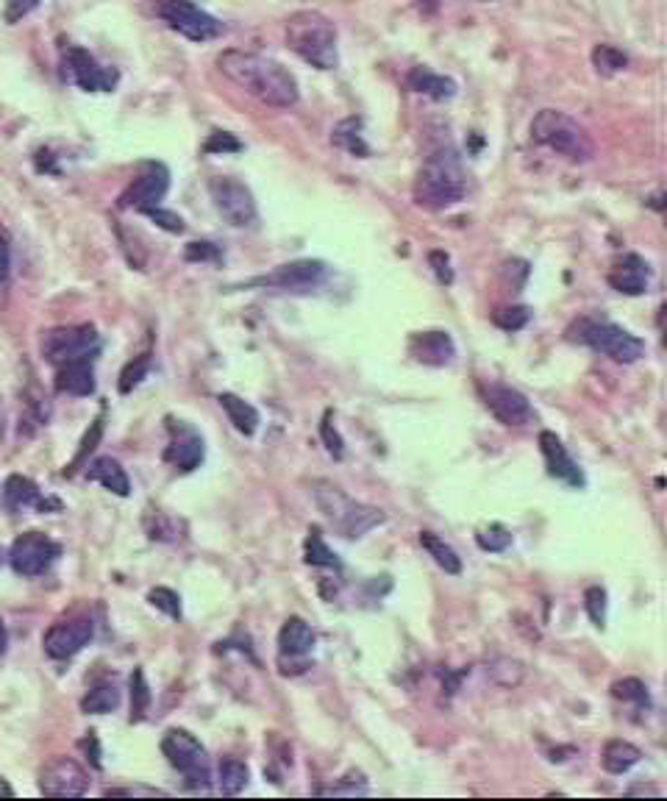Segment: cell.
Listing matches in <instances>:
<instances>
[{"mask_svg": "<svg viewBox=\"0 0 667 801\" xmlns=\"http://www.w3.org/2000/svg\"><path fill=\"white\" fill-rule=\"evenodd\" d=\"M217 67L251 98L273 109H290L301 98L295 76L276 59L251 51H226L217 56Z\"/></svg>", "mask_w": 667, "mask_h": 801, "instance_id": "1", "label": "cell"}, {"mask_svg": "<svg viewBox=\"0 0 667 801\" xmlns=\"http://www.w3.org/2000/svg\"><path fill=\"white\" fill-rule=\"evenodd\" d=\"M467 195V173L462 165V156L442 145L426 156L415 181V201L423 209L440 212L448 206L459 204Z\"/></svg>", "mask_w": 667, "mask_h": 801, "instance_id": "2", "label": "cell"}, {"mask_svg": "<svg viewBox=\"0 0 667 801\" xmlns=\"http://www.w3.org/2000/svg\"><path fill=\"white\" fill-rule=\"evenodd\" d=\"M287 45L301 56L303 62L312 64L317 70H334L340 64L337 51V26L326 14L303 9L287 20Z\"/></svg>", "mask_w": 667, "mask_h": 801, "instance_id": "3", "label": "cell"}, {"mask_svg": "<svg viewBox=\"0 0 667 801\" xmlns=\"http://www.w3.org/2000/svg\"><path fill=\"white\" fill-rule=\"evenodd\" d=\"M531 140L540 142L542 148L554 151L556 156H565L570 162H587L592 159V140L587 128L559 109H542L531 120Z\"/></svg>", "mask_w": 667, "mask_h": 801, "instance_id": "4", "label": "cell"}, {"mask_svg": "<svg viewBox=\"0 0 667 801\" xmlns=\"http://www.w3.org/2000/svg\"><path fill=\"white\" fill-rule=\"evenodd\" d=\"M315 501L320 512L326 515L328 521L334 523V529L348 537V540H359L365 537L370 529H376L384 523V512L376 507H365L359 501H353L342 493L340 487L328 482H315Z\"/></svg>", "mask_w": 667, "mask_h": 801, "instance_id": "5", "label": "cell"}, {"mask_svg": "<svg viewBox=\"0 0 667 801\" xmlns=\"http://www.w3.org/2000/svg\"><path fill=\"white\" fill-rule=\"evenodd\" d=\"M570 340L590 345L592 351L609 356L615 362H623V365H631L645 356V343L640 337L609 323V320H579L570 329Z\"/></svg>", "mask_w": 667, "mask_h": 801, "instance_id": "6", "label": "cell"}, {"mask_svg": "<svg viewBox=\"0 0 667 801\" xmlns=\"http://www.w3.org/2000/svg\"><path fill=\"white\" fill-rule=\"evenodd\" d=\"M162 754L167 757V763L184 774L189 788H209L212 785L206 749L195 735H189L187 729H170L162 738Z\"/></svg>", "mask_w": 667, "mask_h": 801, "instance_id": "7", "label": "cell"}, {"mask_svg": "<svg viewBox=\"0 0 667 801\" xmlns=\"http://www.w3.org/2000/svg\"><path fill=\"white\" fill-rule=\"evenodd\" d=\"M156 14L173 31L192 42H209L223 34V23L198 9L192 0H156Z\"/></svg>", "mask_w": 667, "mask_h": 801, "instance_id": "8", "label": "cell"}, {"mask_svg": "<svg viewBox=\"0 0 667 801\" xmlns=\"http://www.w3.org/2000/svg\"><path fill=\"white\" fill-rule=\"evenodd\" d=\"M209 192L217 206V212L223 215L228 226L234 229H253L259 223V209L253 201V192L237 181V178H212L209 181Z\"/></svg>", "mask_w": 667, "mask_h": 801, "instance_id": "9", "label": "cell"}, {"mask_svg": "<svg viewBox=\"0 0 667 801\" xmlns=\"http://www.w3.org/2000/svg\"><path fill=\"white\" fill-rule=\"evenodd\" d=\"M98 331L92 326H62V329H51L42 337V356L62 368L67 362H76L84 356L98 354Z\"/></svg>", "mask_w": 667, "mask_h": 801, "instance_id": "10", "label": "cell"}, {"mask_svg": "<svg viewBox=\"0 0 667 801\" xmlns=\"http://www.w3.org/2000/svg\"><path fill=\"white\" fill-rule=\"evenodd\" d=\"M62 546L51 540L45 532H26L14 540L12 551H9V562L20 576H42L51 568L53 562L59 560Z\"/></svg>", "mask_w": 667, "mask_h": 801, "instance_id": "11", "label": "cell"}, {"mask_svg": "<svg viewBox=\"0 0 667 801\" xmlns=\"http://www.w3.org/2000/svg\"><path fill=\"white\" fill-rule=\"evenodd\" d=\"M39 790L51 799H81L89 790L87 768L73 757H56L42 768Z\"/></svg>", "mask_w": 667, "mask_h": 801, "instance_id": "12", "label": "cell"}, {"mask_svg": "<svg viewBox=\"0 0 667 801\" xmlns=\"http://www.w3.org/2000/svg\"><path fill=\"white\" fill-rule=\"evenodd\" d=\"M170 190V173L164 165H145L131 187L120 195V209H134V212H148L153 206L162 204V198Z\"/></svg>", "mask_w": 667, "mask_h": 801, "instance_id": "13", "label": "cell"}, {"mask_svg": "<svg viewBox=\"0 0 667 801\" xmlns=\"http://www.w3.org/2000/svg\"><path fill=\"white\" fill-rule=\"evenodd\" d=\"M323 279H326V265L323 262L301 259V262L276 267L270 276L253 279L251 287H278V290H290V293H309Z\"/></svg>", "mask_w": 667, "mask_h": 801, "instance_id": "14", "label": "cell"}, {"mask_svg": "<svg viewBox=\"0 0 667 801\" xmlns=\"http://www.w3.org/2000/svg\"><path fill=\"white\" fill-rule=\"evenodd\" d=\"M92 632H95L92 618L81 615V618H73V621L51 626L45 640H42V646H45V654L51 660H70V657H76L78 651L92 640Z\"/></svg>", "mask_w": 667, "mask_h": 801, "instance_id": "15", "label": "cell"}, {"mask_svg": "<svg viewBox=\"0 0 667 801\" xmlns=\"http://www.w3.org/2000/svg\"><path fill=\"white\" fill-rule=\"evenodd\" d=\"M484 401H487V409L504 426H526V423L534 420V409H531L529 398L520 393V390H515V387L490 384L484 390Z\"/></svg>", "mask_w": 667, "mask_h": 801, "instance_id": "16", "label": "cell"}, {"mask_svg": "<svg viewBox=\"0 0 667 801\" xmlns=\"http://www.w3.org/2000/svg\"><path fill=\"white\" fill-rule=\"evenodd\" d=\"M170 434H173V440H170L167 451H164V459L170 465H176V471L181 473L195 471L203 462V454H206L201 434L195 432L192 426H187V423H181V420L170 423Z\"/></svg>", "mask_w": 667, "mask_h": 801, "instance_id": "17", "label": "cell"}, {"mask_svg": "<svg viewBox=\"0 0 667 801\" xmlns=\"http://www.w3.org/2000/svg\"><path fill=\"white\" fill-rule=\"evenodd\" d=\"M64 62L73 73V81L87 92H112L117 84V73L114 70H103L101 64L95 62L84 48H67Z\"/></svg>", "mask_w": 667, "mask_h": 801, "instance_id": "18", "label": "cell"}, {"mask_svg": "<svg viewBox=\"0 0 667 801\" xmlns=\"http://www.w3.org/2000/svg\"><path fill=\"white\" fill-rule=\"evenodd\" d=\"M540 451L545 457V465H548V473L554 479L570 484V487H584L587 484L581 468L573 462V457L567 454L565 443L554 432H540Z\"/></svg>", "mask_w": 667, "mask_h": 801, "instance_id": "19", "label": "cell"}, {"mask_svg": "<svg viewBox=\"0 0 667 801\" xmlns=\"http://www.w3.org/2000/svg\"><path fill=\"white\" fill-rule=\"evenodd\" d=\"M409 354L423 365L442 368V365L454 362L456 345L448 331H420V334H412V340H409Z\"/></svg>", "mask_w": 667, "mask_h": 801, "instance_id": "20", "label": "cell"}, {"mask_svg": "<svg viewBox=\"0 0 667 801\" xmlns=\"http://www.w3.org/2000/svg\"><path fill=\"white\" fill-rule=\"evenodd\" d=\"M609 284L623 295H642L651 284V267L637 254H626L609 273Z\"/></svg>", "mask_w": 667, "mask_h": 801, "instance_id": "21", "label": "cell"}, {"mask_svg": "<svg viewBox=\"0 0 667 801\" xmlns=\"http://www.w3.org/2000/svg\"><path fill=\"white\" fill-rule=\"evenodd\" d=\"M3 504L12 509V512L28 507H37L42 512H48V509L62 507L56 498H42L37 484L26 479V476H9L6 479V484H3Z\"/></svg>", "mask_w": 667, "mask_h": 801, "instance_id": "22", "label": "cell"}, {"mask_svg": "<svg viewBox=\"0 0 667 801\" xmlns=\"http://www.w3.org/2000/svg\"><path fill=\"white\" fill-rule=\"evenodd\" d=\"M312 649H315L312 626L303 618H298V615L287 618L284 626H281V632H278V654L290 657V660H301L306 654H312Z\"/></svg>", "mask_w": 667, "mask_h": 801, "instance_id": "23", "label": "cell"}, {"mask_svg": "<svg viewBox=\"0 0 667 801\" xmlns=\"http://www.w3.org/2000/svg\"><path fill=\"white\" fill-rule=\"evenodd\" d=\"M92 359L95 356H84V359L62 365L59 373H56V390L64 395H76V398L95 393V368H92Z\"/></svg>", "mask_w": 667, "mask_h": 801, "instance_id": "24", "label": "cell"}, {"mask_svg": "<svg viewBox=\"0 0 667 801\" xmlns=\"http://www.w3.org/2000/svg\"><path fill=\"white\" fill-rule=\"evenodd\" d=\"M87 479L89 482H98L101 487H106L109 493L114 496L126 498L131 493V482H128L126 471L120 468V462L112 457H98L92 465L87 468Z\"/></svg>", "mask_w": 667, "mask_h": 801, "instance_id": "25", "label": "cell"}, {"mask_svg": "<svg viewBox=\"0 0 667 801\" xmlns=\"http://www.w3.org/2000/svg\"><path fill=\"white\" fill-rule=\"evenodd\" d=\"M217 401H220V407H223V412L228 415V420L234 423L237 432L245 434V437H253V434H256V429H259V412H256L253 404L242 401L240 395L234 393H220Z\"/></svg>", "mask_w": 667, "mask_h": 801, "instance_id": "26", "label": "cell"}, {"mask_svg": "<svg viewBox=\"0 0 667 801\" xmlns=\"http://www.w3.org/2000/svg\"><path fill=\"white\" fill-rule=\"evenodd\" d=\"M642 760V751L629 743V740H609L604 746V754H601V763L609 774H629L634 765Z\"/></svg>", "mask_w": 667, "mask_h": 801, "instance_id": "27", "label": "cell"}, {"mask_svg": "<svg viewBox=\"0 0 667 801\" xmlns=\"http://www.w3.org/2000/svg\"><path fill=\"white\" fill-rule=\"evenodd\" d=\"M409 87L415 89V92H420V95L434 98V101H451L456 95V84L451 78L437 76V73H431L426 67H415V70L409 73Z\"/></svg>", "mask_w": 667, "mask_h": 801, "instance_id": "28", "label": "cell"}, {"mask_svg": "<svg viewBox=\"0 0 667 801\" xmlns=\"http://www.w3.org/2000/svg\"><path fill=\"white\" fill-rule=\"evenodd\" d=\"M420 546L426 548L428 557L437 562L445 573H451V576H459V573H462V560H459V554H456L454 548L448 546L442 537H437L434 532H420Z\"/></svg>", "mask_w": 667, "mask_h": 801, "instance_id": "29", "label": "cell"}, {"mask_svg": "<svg viewBox=\"0 0 667 801\" xmlns=\"http://www.w3.org/2000/svg\"><path fill=\"white\" fill-rule=\"evenodd\" d=\"M120 707V687L114 682H103V685L92 687L87 696L81 699V710L87 715H106Z\"/></svg>", "mask_w": 667, "mask_h": 801, "instance_id": "30", "label": "cell"}, {"mask_svg": "<svg viewBox=\"0 0 667 801\" xmlns=\"http://www.w3.org/2000/svg\"><path fill=\"white\" fill-rule=\"evenodd\" d=\"M303 557H306V562H309V565H315V568H340V560H337V554H334V551H331V548L326 546V540H323V534H320V529H317V526H312V529H309L306 546H303Z\"/></svg>", "mask_w": 667, "mask_h": 801, "instance_id": "31", "label": "cell"}, {"mask_svg": "<svg viewBox=\"0 0 667 801\" xmlns=\"http://www.w3.org/2000/svg\"><path fill=\"white\" fill-rule=\"evenodd\" d=\"M217 774H220V790H223L226 796H237V793L248 785V779H251L248 765L242 763V760H234V757H226V760L220 763V768H217Z\"/></svg>", "mask_w": 667, "mask_h": 801, "instance_id": "32", "label": "cell"}, {"mask_svg": "<svg viewBox=\"0 0 667 801\" xmlns=\"http://www.w3.org/2000/svg\"><path fill=\"white\" fill-rule=\"evenodd\" d=\"M362 123L359 120H342L340 126L334 128V134H331V142L334 145H340V148H345L348 153H353V156H370V148H367V142L362 140Z\"/></svg>", "mask_w": 667, "mask_h": 801, "instance_id": "33", "label": "cell"}, {"mask_svg": "<svg viewBox=\"0 0 667 801\" xmlns=\"http://www.w3.org/2000/svg\"><path fill=\"white\" fill-rule=\"evenodd\" d=\"M148 707H151V687L145 682V674L137 668L131 676V721L139 724L148 715Z\"/></svg>", "mask_w": 667, "mask_h": 801, "instance_id": "34", "label": "cell"}, {"mask_svg": "<svg viewBox=\"0 0 667 801\" xmlns=\"http://www.w3.org/2000/svg\"><path fill=\"white\" fill-rule=\"evenodd\" d=\"M592 64H595V70H598V73L612 76V73L626 70L629 59H626V53L617 51V48H612V45H598V48L592 51Z\"/></svg>", "mask_w": 667, "mask_h": 801, "instance_id": "35", "label": "cell"}, {"mask_svg": "<svg viewBox=\"0 0 667 801\" xmlns=\"http://www.w3.org/2000/svg\"><path fill=\"white\" fill-rule=\"evenodd\" d=\"M476 543H479V548H484V551H490V554H501V551H506V548L512 546V534H509V529L501 526V523H490V526L479 529Z\"/></svg>", "mask_w": 667, "mask_h": 801, "instance_id": "36", "label": "cell"}, {"mask_svg": "<svg viewBox=\"0 0 667 801\" xmlns=\"http://www.w3.org/2000/svg\"><path fill=\"white\" fill-rule=\"evenodd\" d=\"M531 320L529 306H504L498 312H492V323L504 331H520Z\"/></svg>", "mask_w": 667, "mask_h": 801, "instance_id": "37", "label": "cell"}, {"mask_svg": "<svg viewBox=\"0 0 667 801\" xmlns=\"http://www.w3.org/2000/svg\"><path fill=\"white\" fill-rule=\"evenodd\" d=\"M612 696L620 701H631L637 707H648L651 699H648V687L642 685L640 679H620L612 685Z\"/></svg>", "mask_w": 667, "mask_h": 801, "instance_id": "38", "label": "cell"}, {"mask_svg": "<svg viewBox=\"0 0 667 801\" xmlns=\"http://www.w3.org/2000/svg\"><path fill=\"white\" fill-rule=\"evenodd\" d=\"M148 601H151L156 610H162L167 618L181 621V598H178L176 590H170V587H153L151 593H148Z\"/></svg>", "mask_w": 667, "mask_h": 801, "instance_id": "39", "label": "cell"}, {"mask_svg": "<svg viewBox=\"0 0 667 801\" xmlns=\"http://www.w3.org/2000/svg\"><path fill=\"white\" fill-rule=\"evenodd\" d=\"M101 434H103V415L95 420V423H92V429H89L87 437H84V443H81V448H78L76 459L70 462V468L64 471V476H73V473H76L78 468L84 465V462H87L89 454H92V451L98 448V443H101Z\"/></svg>", "mask_w": 667, "mask_h": 801, "instance_id": "40", "label": "cell"}, {"mask_svg": "<svg viewBox=\"0 0 667 801\" xmlns=\"http://www.w3.org/2000/svg\"><path fill=\"white\" fill-rule=\"evenodd\" d=\"M148 370H151V356H139L134 362H128L126 368H123V373H120V393L123 395L131 393V390L148 376Z\"/></svg>", "mask_w": 667, "mask_h": 801, "instance_id": "41", "label": "cell"}, {"mask_svg": "<svg viewBox=\"0 0 667 801\" xmlns=\"http://www.w3.org/2000/svg\"><path fill=\"white\" fill-rule=\"evenodd\" d=\"M584 607H587V612H590L592 623H595L598 629H604L606 626V590L604 587H590V590L584 593Z\"/></svg>", "mask_w": 667, "mask_h": 801, "instance_id": "42", "label": "cell"}, {"mask_svg": "<svg viewBox=\"0 0 667 801\" xmlns=\"http://www.w3.org/2000/svg\"><path fill=\"white\" fill-rule=\"evenodd\" d=\"M320 437H323V443H326L328 454L334 459H342V454H345V443H342L340 432H337L334 423H331V412H326V418L320 423Z\"/></svg>", "mask_w": 667, "mask_h": 801, "instance_id": "43", "label": "cell"}, {"mask_svg": "<svg viewBox=\"0 0 667 801\" xmlns=\"http://www.w3.org/2000/svg\"><path fill=\"white\" fill-rule=\"evenodd\" d=\"M203 151L206 153H237V151H242V142L237 140V137L226 134V131H214L212 137L206 140V145H203Z\"/></svg>", "mask_w": 667, "mask_h": 801, "instance_id": "44", "label": "cell"}, {"mask_svg": "<svg viewBox=\"0 0 667 801\" xmlns=\"http://www.w3.org/2000/svg\"><path fill=\"white\" fill-rule=\"evenodd\" d=\"M184 256L187 262H220V251L212 242H189Z\"/></svg>", "mask_w": 667, "mask_h": 801, "instance_id": "45", "label": "cell"}, {"mask_svg": "<svg viewBox=\"0 0 667 801\" xmlns=\"http://www.w3.org/2000/svg\"><path fill=\"white\" fill-rule=\"evenodd\" d=\"M145 215L151 217V220H156L164 231H173V234H181V231H184V220L178 215H173V212H164L162 206H153V209H148Z\"/></svg>", "mask_w": 667, "mask_h": 801, "instance_id": "46", "label": "cell"}, {"mask_svg": "<svg viewBox=\"0 0 667 801\" xmlns=\"http://www.w3.org/2000/svg\"><path fill=\"white\" fill-rule=\"evenodd\" d=\"M39 6V0H6V20L17 23Z\"/></svg>", "mask_w": 667, "mask_h": 801, "instance_id": "47", "label": "cell"}, {"mask_svg": "<svg viewBox=\"0 0 667 801\" xmlns=\"http://www.w3.org/2000/svg\"><path fill=\"white\" fill-rule=\"evenodd\" d=\"M428 259H431V265H434V273H437L440 284H451V281H454V273H451V267H448V256L440 254V251H434Z\"/></svg>", "mask_w": 667, "mask_h": 801, "instance_id": "48", "label": "cell"}, {"mask_svg": "<svg viewBox=\"0 0 667 801\" xmlns=\"http://www.w3.org/2000/svg\"><path fill=\"white\" fill-rule=\"evenodd\" d=\"M9 265H12V259H9V248L0 242V281L9 276Z\"/></svg>", "mask_w": 667, "mask_h": 801, "instance_id": "49", "label": "cell"}, {"mask_svg": "<svg viewBox=\"0 0 667 801\" xmlns=\"http://www.w3.org/2000/svg\"><path fill=\"white\" fill-rule=\"evenodd\" d=\"M6 651V626H3V621H0V654Z\"/></svg>", "mask_w": 667, "mask_h": 801, "instance_id": "50", "label": "cell"}, {"mask_svg": "<svg viewBox=\"0 0 667 801\" xmlns=\"http://www.w3.org/2000/svg\"><path fill=\"white\" fill-rule=\"evenodd\" d=\"M0 793H3V796H12V788H9V785H6L3 779H0Z\"/></svg>", "mask_w": 667, "mask_h": 801, "instance_id": "51", "label": "cell"}, {"mask_svg": "<svg viewBox=\"0 0 667 801\" xmlns=\"http://www.w3.org/2000/svg\"><path fill=\"white\" fill-rule=\"evenodd\" d=\"M3 560H6V551H3V546H0V565H3Z\"/></svg>", "mask_w": 667, "mask_h": 801, "instance_id": "52", "label": "cell"}]
</instances>
